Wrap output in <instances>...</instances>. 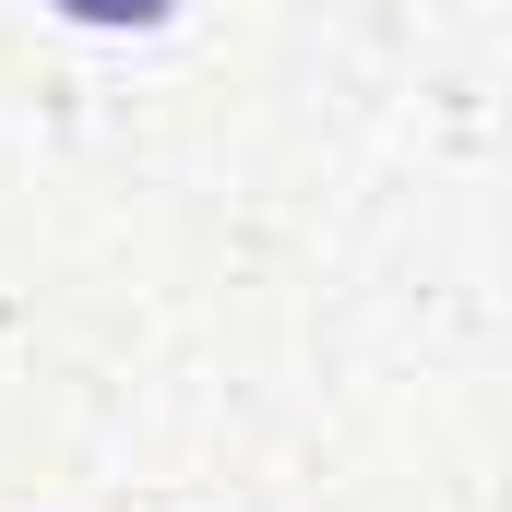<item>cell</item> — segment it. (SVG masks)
Returning a JSON list of instances; mask_svg holds the SVG:
<instances>
[{
    "instance_id": "6da1fadb",
    "label": "cell",
    "mask_w": 512,
    "mask_h": 512,
    "mask_svg": "<svg viewBox=\"0 0 512 512\" xmlns=\"http://www.w3.org/2000/svg\"><path fill=\"white\" fill-rule=\"evenodd\" d=\"M60 12H72V24H167L179 0H60Z\"/></svg>"
}]
</instances>
